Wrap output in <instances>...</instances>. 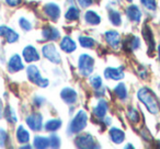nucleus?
<instances>
[{"label":"nucleus","instance_id":"obj_1","mask_svg":"<svg viewBox=\"0 0 160 149\" xmlns=\"http://www.w3.org/2000/svg\"><path fill=\"white\" fill-rule=\"evenodd\" d=\"M137 96L140 102L144 103L145 107L151 114H157L159 112V104H158L157 99H156L155 94L151 92V90L142 88L138 91Z\"/></svg>","mask_w":160,"mask_h":149},{"label":"nucleus","instance_id":"obj_2","mask_svg":"<svg viewBox=\"0 0 160 149\" xmlns=\"http://www.w3.org/2000/svg\"><path fill=\"white\" fill-rule=\"evenodd\" d=\"M88 122V115L85 111L80 110L77 114L75 115V117L72 118V121L69 124V128L68 132L71 134H78L82 131L86 127Z\"/></svg>","mask_w":160,"mask_h":149},{"label":"nucleus","instance_id":"obj_3","mask_svg":"<svg viewBox=\"0 0 160 149\" xmlns=\"http://www.w3.org/2000/svg\"><path fill=\"white\" fill-rule=\"evenodd\" d=\"M27 76L32 83H35V85H38V87L45 88V87L48 86V80H47V79L42 78L40 70H38V68L35 66V65H30V66L28 67L27 68Z\"/></svg>","mask_w":160,"mask_h":149},{"label":"nucleus","instance_id":"obj_4","mask_svg":"<svg viewBox=\"0 0 160 149\" xmlns=\"http://www.w3.org/2000/svg\"><path fill=\"white\" fill-rule=\"evenodd\" d=\"M94 59L88 54H83L78 59V68L81 75L83 76H90L93 71Z\"/></svg>","mask_w":160,"mask_h":149},{"label":"nucleus","instance_id":"obj_5","mask_svg":"<svg viewBox=\"0 0 160 149\" xmlns=\"http://www.w3.org/2000/svg\"><path fill=\"white\" fill-rule=\"evenodd\" d=\"M42 53L45 58H47L49 62H54V64H59L62 62V58H60V55L58 53L57 48L55 47V45L53 44L44 45L42 47Z\"/></svg>","mask_w":160,"mask_h":149},{"label":"nucleus","instance_id":"obj_6","mask_svg":"<svg viewBox=\"0 0 160 149\" xmlns=\"http://www.w3.org/2000/svg\"><path fill=\"white\" fill-rule=\"evenodd\" d=\"M75 144L76 146L80 147V148H97V147H99L94 138L90 134L78 136L75 140Z\"/></svg>","mask_w":160,"mask_h":149},{"label":"nucleus","instance_id":"obj_7","mask_svg":"<svg viewBox=\"0 0 160 149\" xmlns=\"http://www.w3.org/2000/svg\"><path fill=\"white\" fill-rule=\"evenodd\" d=\"M27 124L33 131H41L43 126V117L40 113H33L27 118Z\"/></svg>","mask_w":160,"mask_h":149},{"label":"nucleus","instance_id":"obj_8","mask_svg":"<svg viewBox=\"0 0 160 149\" xmlns=\"http://www.w3.org/2000/svg\"><path fill=\"white\" fill-rule=\"evenodd\" d=\"M23 67L24 66H23L22 59H21L20 55H18V54L12 55L11 58L9 59V62H8V70L12 73L18 72V71L22 70Z\"/></svg>","mask_w":160,"mask_h":149},{"label":"nucleus","instance_id":"obj_9","mask_svg":"<svg viewBox=\"0 0 160 149\" xmlns=\"http://www.w3.org/2000/svg\"><path fill=\"white\" fill-rule=\"evenodd\" d=\"M105 41L108 42V44L112 47V48H118L121 45V35L118 32L116 31H108L105 33Z\"/></svg>","mask_w":160,"mask_h":149},{"label":"nucleus","instance_id":"obj_10","mask_svg":"<svg viewBox=\"0 0 160 149\" xmlns=\"http://www.w3.org/2000/svg\"><path fill=\"white\" fill-rule=\"evenodd\" d=\"M104 77L108 79H112V80H120V79L124 78L123 67H118V68L109 67L104 70Z\"/></svg>","mask_w":160,"mask_h":149},{"label":"nucleus","instance_id":"obj_11","mask_svg":"<svg viewBox=\"0 0 160 149\" xmlns=\"http://www.w3.org/2000/svg\"><path fill=\"white\" fill-rule=\"evenodd\" d=\"M44 11L46 13V16L48 17L49 19H52L53 21H56L58 20L60 16V9L56 3H53V2H49L47 5L44 6Z\"/></svg>","mask_w":160,"mask_h":149},{"label":"nucleus","instance_id":"obj_12","mask_svg":"<svg viewBox=\"0 0 160 149\" xmlns=\"http://www.w3.org/2000/svg\"><path fill=\"white\" fill-rule=\"evenodd\" d=\"M23 58L25 62H32L40 59V56H38V52L36 51L35 47H33L32 45H28L23 49Z\"/></svg>","mask_w":160,"mask_h":149},{"label":"nucleus","instance_id":"obj_13","mask_svg":"<svg viewBox=\"0 0 160 149\" xmlns=\"http://www.w3.org/2000/svg\"><path fill=\"white\" fill-rule=\"evenodd\" d=\"M60 98L62 99V101L68 104L75 103L77 100V92L71 88H64L60 92Z\"/></svg>","mask_w":160,"mask_h":149},{"label":"nucleus","instance_id":"obj_14","mask_svg":"<svg viewBox=\"0 0 160 149\" xmlns=\"http://www.w3.org/2000/svg\"><path fill=\"white\" fill-rule=\"evenodd\" d=\"M126 16L128 17V19L131 21L139 22L140 19H142V12H140L139 8L136 5H131L126 9Z\"/></svg>","mask_w":160,"mask_h":149},{"label":"nucleus","instance_id":"obj_15","mask_svg":"<svg viewBox=\"0 0 160 149\" xmlns=\"http://www.w3.org/2000/svg\"><path fill=\"white\" fill-rule=\"evenodd\" d=\"M110 138H111V140L114 142V144H122L123 142H124L125 139V134L123 131H121L120 128H118V127H112L111 129H110Z\"/></svg>","mask_w":160,"mask_h":149},{"label":"nucleus","instance_id":"obj_16","mask_svg":"<svg viewBox=\"0 0 160 149\" xmlns=\"http://www.w3.org/2000/svg\"><path fill=\"white\" fill-rule=\"evenodd\" d=\"M43 37L44 40H48V41H55L57 38H59L60 33L56 27H45L42 31Z\"/></svg>","mask_w":160,"mask_h":149},{"label":"nucleus","instance_id":"obj_17","mask_svg":"<svg viewBox=\"0 0 160 149\" xmlns=\"http://www.w3.org/2000/svg\"><path fill=\"white\" fill-rule=\"evenodd\" d=\"M60 48L65 52V53H72L76 51V43L73 40H71L69 36H65L60 42Z\"/></svg>","mask_w":160,"mask_h":149},{"label":"nucleus","instance_id":"obj_18","mask_svg":"<svg viewBox=\"0 0 160 149\" xmlns=\"http://www.w3.org/2000/svg\"><path fill=\"white\" fill-rule=\"evenodd\" d=\"M108 111V103L104 100H100L97 104V107L93 109V113L97 117L99 118H103L105 117V114Z\"/></svg>","mask_w":160,"mask_h":149},{"label":"nucleus","instance_id":"obj_19","mask_svg":"<svg viewBox=\"0 0 160 149\" xmlns=\"http://www.w3.org/2000/svg\"><path fill=\"white\" fill-rule=\"evenodd\" d=\"M85 20L87 23L91 25H97L101 22V18L96 11L93 10H88L87 12L85 13Z\"/></svg>","mask_w":160,"mask_h":149},{"label":"nucleus","instance_id":"obj_20","mask_svg":"<svg viewBox=\"0 0 160 149\" xmlns=\"http://www.w3.org/2000/svg\"><path fill=\"white\" fill-rule=\"evenodd\" d=\"M17 139L20 144H27L30 140V133L22 125H20L17 129Z\"/></svg>","mask_w":160,"mask_h":149},{"label":"nucleus","instance_id":"obj_21","mask_svg":"<svg viewBox=\"0 0 160 149\" xmlns=\"http://www.w3.org/2000/svg\"><path fill=\"white\" fill-rule=\"evenodd\" d=\"M62 124V120H59V118H54V120H49L45 123L44 128L46 129L47 132H55V131H57L58 128H60Z\"/></svg>","mask_w":160,"mask_h":149},{"label":"nucleus","instance_id":"obj_22","mask_svg":"<svg viewBox=\"0 0 160 149\" xmlns=\"http://www.w3.org/2000/svg\"><path fill=\"white\" fill-rule=\"evenodd\" d=\"M114 92H115V94L118 97L120 100L124 101L127 99V89H126V86H125L123 82H120L115 88H114Z\"/></svg>","mask_w":160,"mask_h":149},{"label":"nucleus","instance_id":"obj_23","mask_svg":"<svg viewBox=\"0 0 160 149\" xmlns=\"http://www.w3.org/2000/svg\"><path fill=\"white\" fill-rule=\"evenodd\" d=\"M140 45V40L137 37V36H131L126 40V43L124 44L125 47L129 48L131 51H135L139 47Z\"/></svg>","mask_w":160,"mask_h":149},{"label":"nucleus","instance_id":"obj_24","mask_svg":"<svg viewBox=\"0 0 160 149\" xmlns=\"http://www.w3.org/2000/svg\"><path fill=\"white\" fill-rule=\"evenodd\" d=\"M34 147L41 148V149L49 147L48 137H44V136H35V138H34Z\"/></svg>","mask_w":160,"mask_h":149},{"label":"nucleus","instance_id":"obj_25","mask_svg":"<svg viewBox=\"0 0 160 149\" xmlns=\"http://www.w3.org/2000/svg\"><path fill=\"white\" fill-rule=\"evenodd\" d=\"M79 16H80L79 10L72 6V7H70L68 10H67L66 14H65V18H66L68 21H76L79 19Z\"/></svg>","mask_w":160,"mask_h":149},{"label":"nucleus","instance_id":"obj_26","mask_svg":"<svg viewBox=\"0 0 160 149\" xmlns=\"http://www.w3.org/2000/svg\"><path fill=\"white\" fill-rule=\"evenodd\" d=\"M109 19L111 21V23L115 27H118V25L122 23V18H121V14L118 11H115V10H110L109 12Z\"/></svg>","mask_w":160,"mask_h":149},{"label":"nucleus","instance_id":"obj_27","mask_svg":"<svg viewBox=\"0 0 160 149\" xmlns=\"http://www.w3.org/2000/svg\"><path fill=\"white\" fill-rule=\"evenodd\" d=\"M142 36H144L145 41L147 42L148 44L149 48L152 49L153 48V45H155V41L152 38V34H151V31L148 27H144V31H142Z\"/></svg>","mask_w":160,"mask_h":149},{"label":"nucleus","instance_id":"obj_28","mask_svg":"<svg viewBox=\"0 0 160 149\" xmlns=\"http://www.w3.org/2000/svg\"><path fill=\"white\" fill-rule=\"evenodd\" d=\"M79 43L85 48H92L96 45V41L92 37H89V36H80Z\"/></svg>","mask_w":160,"mask_h":149},{"label":"nucleus","instance_id":"obj_29","mask_svg":"<svg viewBox=\"0 0 160 149\" xmlns=\"http://www.w3.org/2000/svg\"><path fill=\"white\" fill-rule=\"evenodd\" d=\"M3 37H6V40H7L8 43H14L19 40V34L17 33L16 31H13L12 29L8 27L5 35H3Z\"/></svg>","mask_w":160,"mask_h":149},{"label":"nucleus","instance_id":"obj_30","mask_svg":"<svg viewBox=\"0 0 160 149\" xmlns=\"http://www.w3.org/2000/svg\"><path fill=\"white\" fill-rule=\"evenodd\" d=\"M48 142H49V147H52V148H58L60 146V138L56 134H52L49 136Z\"/></svg>","mask_w":160,"mask_h":149},{"label":"nucleus","instance_id":"obj_31","mask_svg":"<svg viewBox=\"0 0 160 149\" xmlns=\"http://www.w3.org/2000/svg\"><path fill=\"white\" fill-rule=\"evenodd\" d=\"M5 116L7 117L8 122H10V123H16L17 122V116H16V114H14L13 110H12L10 107H8L7 109H6Z\"/></svg>","mask_w":160,"mask_h":149},{"label":"nucleus","instance_id":"obj_32","mask_svg":"<svg viewBox=\"0 0 160 149\" xmlns=\"http://www.w3.org/2000/svg\"><path fill=\"white\" fill-rule=\"evenodd\" d=\"M142 5L144 6L146 9L151 10V11H155L156 8H157V3H156V0H140Z\"/></svg>","mask_w":160,"mask_h":149},{"label":"nucleus","instance_id":"obj_33","mask_svg":"<svg viewBox=\"0 0 160 149\" xmlns=\"http://www.w3.org/2000/svg\"><path fill=\"white\" fill-rule=\"evenodd\" d=\"M127 117L131 120V122L137 123L138 121H139V114H138V112L136 111L134 107H131V110H129L128 113H127Z\"/></svg>","mask_w":160,"mask_h":149},{"label":"nucleus","instance_id":"obj_34","mask_svg":"<svg viewBox=\"0 0 160 149\" xmlns=\"http://www.w3.org/2000/svg\"><path fill=\"white\" fill-rule=\"evenodd\" d=\"M19 25H20L21 29L24 30V31H30V30L32 29L31 22H30L29 20H27V19H24V18L19 19Z\"/></svg>","mask_w":160,"mask_h":149},{"label":"nucleus","instance_id":"obj_35","mask_svg":"<svg viewBox=\"0 0 160 149\" xmlns=\"http://www.w3.org/2000/svg\"><path fill=\"white\" fill-rule=\"evenodd\" d=\"M90 82H91V86L96 90H99L101 87H102V79H101V77H99V76L92 77V78L90 79Z\"/></svg>","mask_w":160,"mask_h":149},{"label":"nucleus","instance_id":"obj_36","mask_svg":"<svg viewBox=\"0 0 160 149\" xmlns=\"http://www.w3.org/2000/svg\"><path fill=\"white\" fill-rule=\"evenodd\" d=\"M8 139V134L3 128H0V146H5Z\"/></svg>","mask_w":160,"mask_h":149},{"label":"nucleus","instance_id":"obj_37","mask_svg":"<svg viewBox=\"0 0 160 149\" xmlns=\"http://www.w3.org/2000/svg\"><path fill=\"white\" fill-rule=\"evenodd\" d=\"M78 3L82 8H87L93 3V0H78Z\"/></svg>","mask_w":160,"mask_h":149},{"label":"nucleus","instance_id":"obj_38","mask_svg":"<svg viewBox=\"0 0 160 149\" xmlns=\"http://www.w3.org/2000/svg\"><path fill=\"white\" fill-rule=\"evenodd\" d=\"M22 0H6V2L10 6V7H16V6L20 5Z\"/></svg>","mask_w":160,"mask_h":149},{"label":"nucleus","instance_id":"obj_39","mask_svg":"<svg viewBox=\"0 0 160 149\" xmlns=\"http://www.w3.org/2000/svg\"><path fill=\"white\" fill-rule=\"evenodd\" d=\"M1 116H2V102L0 100V118H1Z\"/></svg>","mask_w":160,"mask_h":149},{"label":"nucleus","instance_id":"obj_40","mask_svg":"<svg viewBox=\"0 0 160 149\" xmlns=\"http://www.w3.org/2000/svg\"><path fill=\"white\" fill-rule=\"evenodd\" d=\"M158 56H159V60H160V45L158 46Z\"/></svg>","mask_w":160,"mask_h":149},{"label":"nucleus","instance_id":"obj_41","mask_svg":"<svg viewBox=\"0 0 160 149\" xmlns=\"http://www.w3.org/2000/svg\"><path fill=\"white\" fill-rule=\"evenodd\" d=\"M127 1H129V2H131V1H133V0H127Z\"/></svg>","mask_w":160,"mask_h":149}]
</instances>
